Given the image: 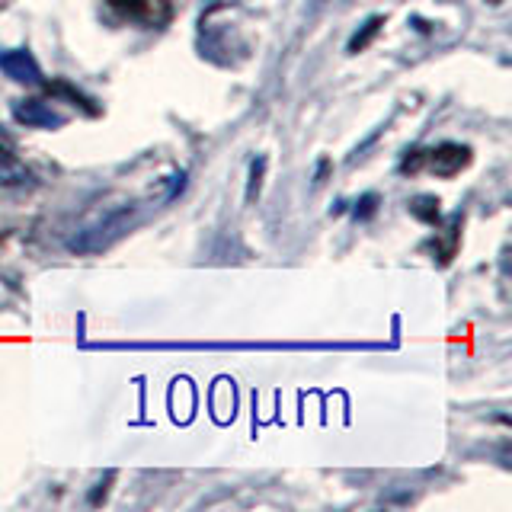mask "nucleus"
<instances>
[{
  "mask_svg": "<svg viewBox=\"0 0 512 512\" xmlns=\"http://www.w3.org/2000/svg\"><path fill=\"white\" fill-rule=\"evenodd\" d=\"M112 10H119L125 20L144 23V26H160L173 10V0H109Z\"/></svg>",
  "mask_w": 512,
  "mask_h": 512,
  "instance_id": "nucleus-1",
  "label": "nucleus"
},
{
  "mask_svg": "<svg viewBox=\"0 0 512 512\" xmlns=\"http://www.w3.org/2000/svg\"><path fill=\"white\" fill-rule=\"evenodd\" d=\"M468 160H471V151L461 148V144H439L436 151L423 154V164L436 176H455Z\"/></svg>",
  "mask_w": 512,
  "mask_h": 512,
  "instance_id": "nucleus-2",
  "label": "nucleus"
},
{
  "mask_svg": "<svg viewBox=\"0 0 512 512\" xmlns=\"http://www.w3.org/2000/svg\"><path fill=\"white\" fill-rule=\"evenodd\" d=\"M16 122H23V125H39V128H55L61 125L64 119L55 116L52 109H48L42 100H23V103H16Z\"/></svg>",
  "mask_w": 512,
  "mask_h": 512,
  "instance_id": "nucleus-3",
  "label": "nucleus"
},
{
  "mask_svg": "<svg viewBox=\"0 0 512 512\" xmlns=\"http://www.w3.org/2000/svg\"><path fill=\"white\" fill-rule=\"evenodd\" d=\"M0 68H4L13 80H20V84H36L39 80V68L36 61H32L29 52H10L0 58Z\"/></svg>",
  "mask_w": 512,
  "mask_h": 512,
  "instance_id": "nucleus-4",
  "label": "nucleus"
},
{
  "mask_svg": "<svg viewBox=\"0 0 512 512\" xmlns=\"http://www.w3.org/2000/svg\"><path fill=\"white\" fill-rule=\"evenodd\" d=\"M410 212H413L416 218H423V221H436V218H439V202H436V199H429V196H423V199H416V202L410 205Z\"/></svg>",
  "mask_w": 512,
  "mask_h": 512,
  "instance_id": "nucleus-5",
  "label": "nucleus"
},
{
  "mask_svg": "<svg viewBox=\"0 0 512 512\" xmlns=\"http://www.w3.org/2000/svg\"><path fill=\"white\" fill-rule=\"evenodd\" d=\"M378 26H381V20H372V23H368V26H365V32H362V36H356V39L349 42V52H359V48H362V45H365V42L372 39L375 32H378Z\"/></svg>",
  "mask_w": 512,
  "mask_h": 512,
  "instance_id": "nucleus-6",
  "label": "nucleus"
}]
</instances>
